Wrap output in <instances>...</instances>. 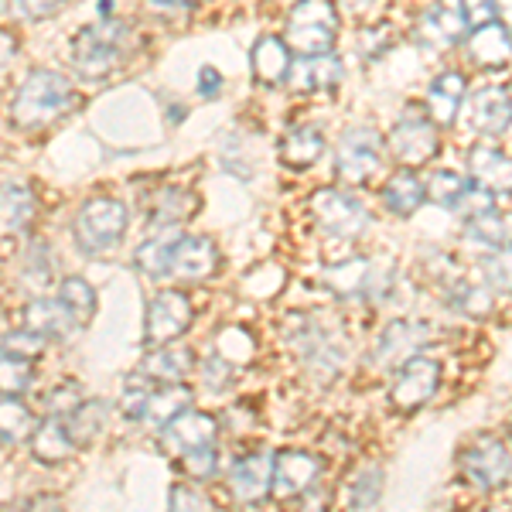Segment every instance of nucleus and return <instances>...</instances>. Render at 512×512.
I'll use <instances>...</instances> for the list:
<instances>
[{"label": "nucleus", "instance_id": "20e7f679", "mask_svg": "<svg viewBox=\"0 0 512 512\" xmlns=\"http://www.w3.org/2000/svg\"><path fill=\"white\" fill-rule=\"evenodd\" d=\"M458 472L478 492L502 489L512 475V454L506 448V441H499L492 434L475 437L472 444H465L458 451Z\"/></svg>", "mask_w": 512, "mask_h": 512}, {"label": "nucleus", "instance_id": "ea45409f", "mask_svg": "<svg viewBox=\"0 0 512 512\" xmlns=\"http://www.w3.org/2000/svg\"><path fill=\"white\" fill-rule=\"evenodd\" d=\"M31 379H35V366L28 359L0 352V396L18 400L24 390H31Z\"/></svg>", "mask_w": 512, "mask_h": 512}, {"label": "nucleus", "instance_id": "603ef678", "mask_svg": "<svg viewBox=\"0 0 512 512\" xmlns=\"http://www.w3.org/2000/svg\"><path fill=\"white\" fill-rule=\"evenodd\" d=\"M461 7H465V18H468V28L472 31L499 21V7L495 4H461Z\"/></svg>", "mask_w": 512, "mask_h": 512}, {"label": "nucleus", "instance_id": "864d4df0", "mask_svg": "<svg viewBox=\"0 0 512 512\" xmlns=\"http://www.w3.org/2000/svg\"><path fill=\"white\" fill-rule=\"evenodd\" d=\"M59 11H62V4H41V0H31V4L14 7V14H18V18H28V21L52 18V14H59Z\"/></svg>", "mask_w": 512, "mask_h": 512}, {"label": "nucleus", "instance_id": "4c0bfd02", "mask_svg": "<svg viewBox=\"0 0 512 512\" xmlns=\"http://www.w3.org/2000/svg\"><path fill=\"white\" fill-rule=\"evenodd\" d=\"M379 492H383V468L366 465V468H359V472L352 475L349 489H345V506H349L352 512L369 509V506H376Z\"/></svg>", "mask_w": 512, "mask_h": 512}, {"label": "nucleus", "instance_id": "09e8293b", "mask_svg": "<svg viewBox=\"0 0 512 512\" xmlns=\"http://www.w3.org/2000/svg\"><path fill=\"white\" fill-rule=\"evenodd\" d=\"M79 386L76 383H62L59 386V390H55L52 396H48V410H52V414L55 417H69L72 414V410H76L79 407Z\"/></svg>", "mask_w": 512, "mask_h": 512}, {"label": "nucleus", "instance_id": "2f4dec72", "mask_svg": "<svg viewBox=\"0 0 512 512\" xmlns=\"http://www.w3.org/2000/svg\"><path fill=\"white\" fill-rule=\"evenodd\" d=\"M195 212V198L188 192H181V188H164L154 198V212H151V226L158 229V233H175L178 222L185 216H192Z\"/></svg>", "mask_w": 512, "mask_h": 512}, {"label": "nucleus", "instance_id": "6e6d98bb", "mask_svg": "<svg viewBox=\"0 0 512 512\" xmlns=\"http://www.w3.org/2000/svg\"><path fill=\"white\" fill-rule=\"evenodd\" d=\"M18 48H21V41L14 31H7V28H0V65H7L18 55Z\"/></svg>", "mask_w": 512, "mask_h": 512}, {"label": "nucleus", "instance_id": "79ce46f5", "mask_svg": "<svg viewBox=\"0 0 512 512\" xmlns=\"http://www.w3.org/2000/svg\"><path fill=\"white\" fill-rule=\"evenodd\" d=\"M154 386L147 376H134L127 379V386H123V396H120V414L127 420H147V403H151V393Z\"/></svg>", "mask_w": 512, "mask_h": 512}, {"label": "nucleus", "instance_id": "7c9ffc66", "mask_svg": "<svg viewBox=\"0 0 512 512\" xmlns=\"http://www.w3.org/2000/svg\"><path fill=\"white\" fill-rule=\"evenodd\" d=\"M192 403V390L181 383H168V386H154L151 393V403H147V420L158 424L161 431L171 424L175 417H181Z\"/></svg>", "mask_w": 512, "mask_h": 512}, {"label": "nucleus", "instance_id": "ddd939ff", "mask_svg": "<svg viewBox=\"0 0 512 512\" xmlns=\"http://www.w3.org/2000/svg\"><path fill=\"white\" fill-rule=\"evenodd\" d=\"M161 434H164V444L185 458V454L216 448L219 424H216V417H212V414H202V410H185V414L171 420Z\"/></svg>", "mask_w": 512, "mask_h": 512}, {"label": "nucleus", "instance_id": "6ab92c4d", "mask_svg": "<svg viewBox=\"0 0 512 512\" xmlns=\"http://www.w3.org/2000/svg\"><path fill=\"white\" fill-rule=\"evenodd\" d=\"M294 345H297V352H301V359L308 362L321 379L335 376L338 369H342L345 352L332 335H325V328H304V332L294 335Z\"/></svg>", "mask_w": 512, "mask_h": 512}, {"label": "nucleus", "instance_id": "cd10ccee", "mask_svg": "<svg viewBox=\"0 0 512 512\" xmlns=\"http://www.w3.org/2000/svg\"><path fill=\"white\" fill-rule=\"evenodd\" d=\"M383 202L393 216H414L420 205L427 202V188L414 171H396L383 185Z\"/></svg>", "mask_w": 512, "mask_h": 512}, {"label": "nucleus", "instance_id": "f3484780", "mask_svg": "<svg viewBox=\"0 0 512 512\" xmlns=\"http://www.w3.org/2000/svg\"><path fill=\"white\" fill-rule=\"evenodd\" d=\"M468 18L461 4H437L431 11H424V18L417 24V38L427 41L434 48H448L454 41H461L468 35Z\"/></svg>", "mask_w": 512, "mask_h": 512}, {"label": "nucleus", "instance_id": "f257e3e1", "mask_svg": "<svg viewBox=\"0 0 512 512\" xmlns=\"http://www.w3.org/2000/svg\"><path fill=\"white\" fill-rule=\"evenodd\" d=\"M76 103V86L52 69H31L14 93L11 117L18 127H45Z\"/></svg>", "mask_w": 512, "mask_h": 512}, {"label": "nucleus", "instance_id": "a211bd4d", "mask_svg": "<svg viewBox=\"0 0 512 512\" xmlns=\"http://www.w3.org/2000/svg\"><path fill=\"white\" fill-rule=\"evenodd\" d=\"M468 113H472V123L482 134H502L512 123V93L502 86L475 89L472 99H468Z\"/></svg>", "mask_w": 512, "mask_h": 512}, {"label": "nucleus", "instance_id": "a18cd8bd", "mask_svg": "<svg viewBox=\"0 0 512 512\" xmlns=\"http://www.w3.org/2000/svg\"><path fill=\"white\" fill-rule=\"evenodd\" d=\"M0 352L4 355H18V359H28V362H35L41 352H45V338L35 335V332H11V335H4L0 338Z\"/></svg>", "mask_w": 512, "mask_h": 512}, {"label": "nucleus", "instance_id": "412c9836", "mask_svg": "<svg viewBox=\"0 0 512 512\" xmlns=\"http://www.w3.org/2000/svg\"><path fill=\"white\" fill-rule=\"evenodd\" d=\"M468 55L478 65H489V69H502L512 59V31L502 21L475 28L468 35Z\"/></svg>", "mask_w": 512, "mask_h": 512}, {"label": "nucleus", "instance_id": "2eb2a0df", "mask_svg": "<svg viewBox=\"0 0 512 512\" xmlns=\"http://www.w3.org/2000/svg\"><path fill=\"white\" fill-rule=\"evenodd\" d=\"M468 171L475 185L485 188L489 195H512V158L502 154L492 144H478L468 154Z\"/></svg>", "mask_w": 512, "mask_h": 512}, {"label": "nucleus", "instance_id": "8fccbe9b", "mask_svg": "<svg viewBox=\"0 0 512 512\" xmlns=\"http://www.w3.org/2000/svg\"><path fill=\"white\" fill-rule=\"evenodd\" d=\"M185 472L195 475V478H212L216 475V465H219V454L216 448H205V451H195V454H185Z\"/></svg>", "mask_w": 512, "mask_h": 512}, {"label": "nucleus", "instance_id": "393cba45", "mask_svg": "<svg viewBox=\"0 0 512 512\" xmlns=\"http://www.w3.org/2000/svg\"><path fill=\"white\" fill-rule=\"evenodd\" d=\"M253 72H256V79L267 82V86L284 82L291 76V48L277 35H263L253 45Z\"/></svg>", "mask_w": 512, "mask_h": 512}, {"label": "nucleus", "instance_id": "1a4fd4ad", "mask_svg": "<svg viewBox=\"0 0 512 512\" xmlns=\"http://www.w3.org/2000/svg\"><path fill=\"white\" fill-rule=\"evenodd\" d=\"M192 325V301L181 291H158L147 304V342L151 345H171L178 335Z\"/></svg>", "mask_w": 512, "mask_h": 512}, {"label": "nucleus", "instance_id": "b1692460", "mask_svg": "<svg viewBox=\"0 0 512 512\" xmlns=\"http://www.w3.org/2000/svg\"><path fill=\"white\" fill-rule=\"evenodd\" d=\"M195 369V355L185 345H161L144 359V376L151 383H185V376Z\"/></svg>", "mask_w": 512, "mask_h": 512}, {"label": "nucleus", "instance_id": "423d86ee", "mask_svg": "<svg viewBox=\"0 0 512 512\" xmlns=\"http://www.w3.org/2000/svg\"><path fill=\"white\" fill-rule=\"evenodd\" d=\"M437 386H441V362L427 359V355H414L400 366L393 379L390 400L400 414H414V410L427 407L434 400Z\"/></svg>", "mask_w": 512, "mask_h": 512}, {"label": "nucleus", "instance_id": "58836bf2", "mask_svg": "<svg viewBox=\"0 0 512 512\" xmlns=\"http://www.w3.org/2000/svg\"><path fill=\"white\" fill-rule=\"evenodd\" d=\"M451 308L461 311V315H472V318H482L492 311V291L478 280H458L451 287Z\"/></svg>", "mask_w": 512, "mask_h": 512}, {"label": "nucleus", "instance_id": "7ed1b4c3", "mask_svg": "<svg viewBox=\"0 0 512 512\" xmlns=\"http://www.w3.org/2000/svg\"><path fill=\"white\" fill-rule=\"evenodd\" d=\"M338 31V11L325 0H304L287 18V45L304 59H318V55H332Z\"/></svg>", "mask_w": 512, "mask_h": 512}, {"label": "nucleus", "instance_id": "9b49d317", "mask_svg": "<svg viewBox=\"0 0 512 512\" xmlns=\"http://www.w3.org/2000/svg\"><path fill=\"white\" fill-rule=\"evenodd\" d=\"M311 209H315L321 229H328V233H335V236H345V239L359 236L369 222L366 209H362L352 195L338 192V188H318L315 198H311Z\"/></svg>", "mask_w": 512, "mask_h": 512}, {"label": "nucleus", "instance_id": "c85d7f7f", "mask_svg": "<svg viewBox=\"0 0 512 512\" xmlns=\"http://www.w3.org/2000/svg\"><path fill=\"white\" fill-rule=\"evenodd\" d=\"M294 89H332L342 82V62L335 55H318V59H301L291 65L287 76Z\"/></svg>", "mask_w": 512, "mask_h": 512}, {"label": "nucleus", "instance_id": "de8ad7c7", "mask_svg": "<svg viewBox=\"0 0 512 512\" xmlns=\"http://www.w3.org/2000/svg\"><path fill=\"white\" fill-rule=\"evenodd\" d=\"M168 512H212V502L205 499V492L192 489V485H175Z\"/></svg>", "mask_w": 512, "mask_h": 512}, {"label": "nucleus", "instance_id": "aec40b11", "mask_svg": "<svg viewBox=\"0 0 512 512\" xmlns=\"http://www.w3.org/2000/svg\"><path fill=\"white\" fill-rule=\"evenodd\" d=\"M24 328L41 338H65L69 332H76V321H72L59 297H35L24 308Z\"/></svg>", "mask_w": 512, "mask_h": 512}, {"label": "nucleus", "instance_id": "5701e85b", "mask_svg": "<svg viewBox=\"0 0 512 512\" xmlns=\"http://www.w3.org/2000/svg\"><path fill=\"white\" fill-rule=\"evenodd\" d=\"M465 89H468V79L461 76V72H441L431 89H427V117L434 123H441V127H448L454 123V113H458L461 99H465Z\"/></svg>", "mask_w": 512, "mask_h": 512}, {"label": "nucleus", "instance_id": "72a5a7b5", "mask_svg": "<svg viewBox=\"0 0 512 512\" xmlns=\"http://www.w3.org/2000/svg\"><path fill=\"white\" fill-rule=\"evenodd\" d=\"M373 263L362 260V256H352V260L338 263V267H325L321 270V280H325L332 291L338 294H366L369 277H373Z\"/></svg>", "mask_w": 512, "mask_h": 512}, {"label": "nucleus", "instance_id": "9d476101", "mask_svg": "<svg viewBox=\"0 0 512 512\" xmlns=\"http://www.w3.org/2000/svg\"><path fill=\"white\" fill-rule=\"evenodd\" d=\"M325 461L304 448H284L274 454V492L277 499H297L318 482Z\"/></svg>", "mask_w": 512, "mask_h": 512}, {"label": "nucleus", "instance_id": "4be33fe9", "mask_svg": "<svg viewBox=\"0 0 512 512\" xmlns=\"http://www.w3.org/2000/svg\"><path fill=\"white\" fill-rule=\"evenodd\" d=\"M321 154H325V134H321L315 123H301V127L287 130L284 140H280V161L294 171L311 168Z\"/></svg>", "mask_w": 512, "mask_h": 512}, {"label": "nucleus", "instance_id": "bb28decb", "mask_svg": "<svg viewBox=\"0 0 512 512\" xmlns=\"http://www.w3.org/2000/svg\"><path fill=\"white\" fill-rule=\"evenodd\" d=\"M31 451H35L38 461L45 465H59V461H69L76 454V441L65 431L62 417H48L45 424H38V431L31 434Z\"/></svg>", "mask_w": 512, "mask_h": 512}, {"label": "nucleus", "instance_id": "f03ea898", "mask_svg": "<svg viewBox=\"0 0 512 512\" xmlns=\"http://www.w3.org/2000/svg\"><path fill=\"white\" fill-rule=\"evenodd\" d=\"M123 229H127V205L120 198H89L82 202L79 216H76V226H72V236H76V246L82 253L96 256V253H106L120 243Z\"/></svg>", "mask_w": 512, "mask_h": 512}, {"label": "nucleus", "instance_id": "0eeeda50", "mask_svg": "<svg viewBox=\"0 0 512 512\" xmlns=\"http://www.w3.org/2000/svg\"><path fill=\"white\" fill-rule=\"evenodd\" d=\"M383 161V137L373 127H349L338 140L335 151V168L338 178L349 185H362Z\"/></svg>", "mask_w": 512, "mask_h": 512}, {"label": "nucleus", "instance_id": "c03bdc74", "mask_svg": "<svg viewBox=\"0 0 512 512\" xmlns=\"http://www.w3.org/2000/svg\"><path fill=\"white\" fill-rule=\"evenodd\" d=\"M482 270L489 287H495V291H512V246H502V250L485 256Z\"/></svg>", "mask_w": 512, "mask_h": 512}, {"label": "nucleus", "instance_id": "3c124183", "mask_svg": "<svg viewBox=\"0 0 512 512\" xmlns=\"http://www.w3.org/2000/svg\"><path fill=\"white\" fill-rule=\"evenodd\" d=\"M229 373H233V369H229V362L222 359V355H209V359H205V366H202V376H205V383H209L212 390H222V383L229 379Z\"/></svg>", "mask_w": 512, "mask_h": 512}, {"label": "nucleus", "instance_id": "49530a36", "mask_svg": "<svg viewBox=\"0 0 512 512\" xmlns=\"http://www.w3.org/2000/svg\"><path fill=\"white\" fill-rule=\"evenodd\" d=\"M492 209H495L492 195L485 192V188H478V185H468V188H465V195H461V198H458V205H454V212H458L461 219L485 216V212H492Z\"/></svg>", "mask_w": 512, "mask_h": 512}, {"label": "nucleus", "instance_id": "5fc2aeb1", "mask_svg": "<svg viewBox=\"0 0 512 512\" xmlns=\"http://www.w3.org/2000/svg\"><path fill=\"white\" fill-rule=\"evenodd\" d=\"M198 93H202L205 99H212V96L222 93L219 69H212V65H202V72H198Z\"/></svg>", "mask_w": 512, "mask_h": 512}, {"label": "nucleus", "instance_id": "13d9d810", "mask_svg": "<svg viewBox=\"0 0 512 512\" xmlns=\"http://www.w3.org/2000/svg\"><path fill=\"white\" fill-rule=\"evenodd\" d=\"M509 437H512V420H509Z\"/></svg>", "mask_w": 512, "mask_h": 512}, {"label": "nucleus", "instance_id": "39448f33", "mask_svg": "<svg viewBox=\"0 0 512 512\" xmlns=\"http://www.w3.org/2000/svg\"><path fill=\"white\" fill-rule=\"evenodd\" d=\"M123 41V24L120 21H103L93 28H82L76 41H72V69L82 79H103L117 65V52Z\"/></svg>", "mask_w": 512, "mask_h": 512}, {"label": "nucleus", "instance_id": "473e14b6", "mask_svg": "<svg viewBox=\"0 0 512 512\" xmlns=\"http://www.w3.org/2000/svg\"><path fill=\"white\" fill-rule=\"evenodd\" d=\"M106 417H110V407L103 400H82L69 417H65V431L76 444H89L103 434Z\"/></svg>", "mask_w": 512, "mask_h": 512}, {"label": "nucleus", "instance_id": "e433bc0d", "mask_svg": "<svg viewBox=\"0 0 512 512\" xmlns=\"http://www.w3.org/2000/svg\"><path fill=\"white\" fill-rule=\"evenodd\" d=\"M465 239L472 246H478V250H502L506 246V239H509V222L506 216H499V212H485V216H475V219H468V229H465Z\"/></svg>", "mask_w": 512, "mask_h": 512}, {"label": "nucleus", "instance_id": "a878e982", "mask_svg": "<svg viewBox=\"0 0 512 512\" xmlns=\"http://www.w3.org/2000/svg\"><path fill=\"white\" fill-rule=\"evenodd\" d=\"M38 202L31 195V188L24 181H4L0 185V222H4L11 233H21L35 222Z\"/></svg>", "mask_w": 512, "mask_h": 512}, {"label": "nucleus", "instance_id": "4d7b16f0", "mask_svg": "<svg viewBox=\"0 0 512 512\" xmlns=\"http://www.w3.org/2000/svg\"><path fill=\"white\" fill-rule=\"evenodd\" d=\"M468 512H509V509H502V506H478V509H468Z\"/></svg>", "mask_w": 512, "mask_h": 512}, {"label": "nucleus", "instance_id": "dca6fc26", "mask_svg": "<svg viewBox=\"0 0 512 512\" xmlns=\"http://www.w3.org/2000/svg\"><path fill=\"white\" fill-rule=\"evenodd\" d=\"M219 267V250L209 236H181L175 243L171 274L178 280H205Z\"/></svg>", "mask_w": 512, "mask_h": 512}, {"label": "nucleus", "instance_id": "a19ab883", "mask_svg": "<svg viewBox=\"0 0 512 512\" xmlns=\"http://www.w3.org/2000/svg\"><path fill=\"white\" fill-rule=\"evenodd\" d=\"M21 274L31 291H45V287L52 284V253H48L45 243L28 246V253H24V260H21Z\"/></svg>", "mask_w": 512, "mask_h": 512}, {"label": "nucleus", "instance_id": "c9c22d12", "mask_svg": "<svg viewBox=\"0 0 512 512\" xmlns=\"http://www.w3.org/2000/svg\"><path fill=\"white\" fill-rule=\"evenodd\" d=\"M59 301L76 321V328H86L96 315V291L82 277H65L59 287Z\"/></svg>", "mask_w": 512, "mask_h": 512}, {"label": "nucleus", "instance_id": "c756f323", "mask_svg": "<svg viewBox=\"0 0 512 512\" xmlns=\"http://www.w3.org/2000/svg\"><path fill=\"white\" fill-rule=\"evenodd\" d=\"M178 233H158L151 239L137 246L134 253V263L137 270H144L147 277H164L171 274V260H175V243H178Z\"/></svg>", "mask_w": 512, "mask_h": 512}, {"label": "nucleus", "instance_id": "f704fd0d", "mask_svg": "<svg viewBox=\"0 0 512 512\" xmlns=\"http://www.w3.org/2000/svg\"><path fill=\"white\" fill-rule=\"evenodd\" d=\"M38 431L35 414L24 407L21 400H11V396H0V441L4 444H18L28 441L31 434Z\"/></svg>", "mask_w": 512, "mask_h": 512}, {"label": "nucleus", "instance_id": "6e6552de", "mask_svg": "<svg viewBox=\"0 0 512 512\" xmlns=\"http://www.w3.org/2000/svg\"><path fill=\"white\" fill-rule=\"evenodd\" d=\"M390 147H393L396 161H400L407 171L410 168H420V164H427L437 154L434 120L427 117V113H420L417 106H410V110L400 117V123L393 127Z\"/></svg>", "mask_w": 512, "mask_h": 512}, {"label": "nucleus", "instance_id": "37998d69", "mask_svg": "<svg viewBox=\"0 0 512 512\" xmlns=\"http://www.w3.org/2000/svg\"><path fill=\"white\" fill-rule=\"evenodd\" d=\"M427 195L434 198L437 205H444V209L454 212V205H458V198L465 195L468 181L458 175V171H434L431 181H427Z\"/></svg>", "mask_w": 512, "mask_h": 512}, {"label": "nucleus", "instance_id": "4468645a", "mask_svg": "<svg viewBox=\"0 0 512 512\" xmlns=\"http://www.w3.org/2000/svg\"><path fill=\"white\" fill-rule=\"evenodd\" d=\"M431 338H434V328L427 325V321H393V325L379 335L373 355L383 366H393V362L403 366V359L420 355V349H424Z\"/></svg>", "mask_w": 512, "mask_h": 512}, {"label": "nucleus", "instance_id": "f8f14e48", "mask_svg": "<svg viewBox=\"0 0 512 512\" xmlns=\"http://www.w3.org/2000/svg\"><path fill=\"white\" fill-rule=\"evenodd\" d=\"M229 489L246 506H256V502L267 499L270 489H274V454L250 451L243 458H236L233 468H229Z\"/></svg>", "mask_w": 512, "mask_h": 512}]
</instances>
